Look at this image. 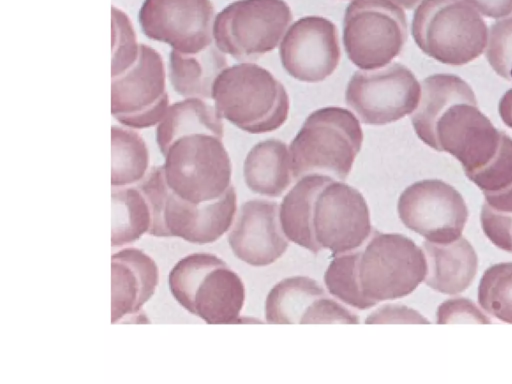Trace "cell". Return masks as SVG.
Listing matches in <instances>:
<instances>
[{
  "label": "cell",
  "instance_id": "cell-15",
  "mask_svg": "<svg viewBox=\"0 0 512 384\" xmlns=\"http://www.w3.org/2000/svg\"><path fill=\"white\" fill-rule=\"evenodd\" d=\"M211 0H144L138 14L142 32L151 40L184 54H197L213 44Z\"/></svg>",
  "mask_w": 512,
  "mask_h": 384
},
{
  "label": "cell",
  "instance_id": "cell-10",
  "mask_svg": "<svg viewBox=\"0 0 512 384\" xmlns=\"http://www.w3.org/2000/svg\"><path fill=\"white\" fill-rule=\"evenodd\" d=\"M311 231L318 252L327 249L335 256L361 248L372 234L365 198L343 181L317 174Z\"/></svg>",
  "mask_w": 512,
  "mask_h": 384
},
{
  "label": "cell",
  "instance_id": "cell-11",
  "mask_svg": "<svg viewBox=\"0 0 512 384\" xmlns=\"http://www.w3.org/2000/svg\"><path fill=\"white\" fill-rule=\"evenodd\" d=\"M168 107L163 58L151 46L140 43L136 63L111 78V114L121 125L138 130L158 125Z\"/></svg>",
  "mask_w": 512,
  "mask_h": 384
},
{
  "label": "cell",
  "instance_id": "cell-4",
  "mask_svg": "<svg viewBox=\"0 0 512 384\" xmlns=\"http://www.w3.org/2000/svg\"><path fill=\"white\" fill-rule=\"evenodd\" d=\"M168 286L174 299L207 324L239 320L245 286L226 262L207 252L189 254L171 269Z\"/></svg>",
  "mask_w": 512,
  "mask_h": 384
},
{
  "label": "cell",
  "instance_id": "cell-28",
  "mask_svg": "<svg viewBox=\"0 0 512 384\" xmlns=\"http://www.w3.org/2000/svg\"><path fill=\"white\" fill-rule=\"evenodd\" d=\"M478 303L490 316L512 324V262L497 263L484 272Z\"/></svg>",
  "mask_w": 512,
  "mask_h": 384
},
{
  "label": "cell",
  "instance_id": "cell-37",
  "mask_svg": "<svg viewBox=\"0 0 512 384\" xmlns=\"http://www.w3.org/2000/svg\"><path fill=\"white\" fill-rule=\"evenodd\" d=\"M484 196L485 203L491 208L512 215V185L500 192L488 193Z\"/></svg>",
  "mask_w": 512,
  "mask_h": 384
},
{
  "label": "cell",
  "instance_id": "cell-17",
  "mask_svg": "<svg viewBox=\"0 0 512 384\" xmlns=\"http://www.w3.org/2000/svg\"><path fill=\"white\" fill-rule=\"evenodd\" d=\"M265 318L274 324L359 323L358 315L307 276H293L277 283L267 295Z\"/></svg>",
  "mask_w": 512,
  "mask_h": 384
},
{
  "label": "cell",
  "instance_id": "cell-9",
  "mask_svg": "<svg viewBox=\"0 0 512 384\" xmlns=\"http://www.w3.org/2000/svg\"><path fill=\"white\" fill-rule=\"evenodd\" d=\"M292 20L284 0H236L214 19L215 46L236 60H257L278 46Z\"/></svg>",
  "mask_w": 512,
  "mask_h": 384
},
{
  "label": "cell",
  "instance_id": "cell-14",
  "mask_svg": "<svg viewBox=\"0 0 512 384\" xmlns=\"http://www.w3.org/2000/svg\"><path fill=\"white\" fill-rule=\"evenodd\" d=\"M503 133L479 110L477 101H460L439 115L426 145L454 156L467 176L496 156Z\"/></svg>",
  "mask_w": 512,
  "mask_h": 384
},
{
  "label": "cell",
  "instance_id": "cell-39",
  "mask_svg": "<svg viewBox=\"0 0 512 384\" xmlns=\"http://www.w3.org/2000/svg\"><path fill=\"white\" fill-rule=\"evenodd\" d=\"M402 8L411 10L419 5L422 0H391Z\"/></svg>",
  "mask_w": 512,
  "mask_h": 384
},
{
  "label": "cell",
  "instance_id": "cell-21",
  "mask_svg": "<svg viewBox=\"0 0 512 384\" xmlns=\"http://www.w3.org/2000/svg\"><path fill=\"white\" fill-rule=\"evenodd\" d=\"M247 187L267 197H280L292 181L290 152L285 142L268 139L248 152L243 168Z\"/></svg>",
  "mask_w": 512,
  "mask_h": 384
},
{
  "label": "cell",
  "instance_id": "cell-35",
  "mask_svg": "<svg viewBox=\"0 0 512 384\" xmlns=\"http://www.w3.org/2000/svg\"><path fill=\"white\" fill-rule=\"evenodd\" d=\"M401 320L404 322H417V323H428V321L422 317L416 311L403 306H385L382 309L376 311L373 315L371 314L366 323L376 322H389V321Z\"/></svg>",
  "mask_w": 512,
  "mask_h": 384
},
{
  "label": "cell",
  "instance_id": "cell-23",
  "mask_svg": "<svg viewBox=\"0 0 512 384\" xmlns=\"http://www.w3.org/2000/svg\"><path fill=\"white\" fill-rule=\"evenodd\" d=\"M223 122L215 106L201 98H184L169 105L156 128V142L162 155L177 138L191 133H210L223 138Z\"/></svg>",
  "mask_w": 512,
  "mask_h": 384
},
{
  "label": "cell",
  "instance_id": "cell-16",
  "mask_svg": "<svg viewBox=\"0 0 512 384\" xmlns=\"http://www.w3.org/2000/svg\"><path fill=\"white\" fill-rule=\"evenodd\" d=\"M279 55L283 68L293 78L307 83L325 80L341 59L336 25L322 16L298 19L282 39Z\"/></svg>",
  "mask_w": 512,
  "mask_h": 384
},
{
  "label": "cell",
  "instance_id": "cell-12",
  "mask_svg": "<svg viewBox=\"0 0 512 384\" xmlns=\"http://www.w3.org/2000/svg\"><path fill=\"white\" fill-rule=\"evenodd\" d=\"M420 97L415 75L396 62L371 71H356L345 91L347 105L367 125H386L413 113Z\"/></svg>",
  "mask_w": 512,
  "mask_h": 384
},
{
  "label": "cell",
  "instance_id": "cell-2",
  "mask_svg": "<svg viewBox=\"0 0 512 384\" xmlns=\"http://www.w3.org/2000/svg\"><path fill=\"white\" fill-rule=\"evenodd\" d=\"M151 210L148 234L154 237H178L193 244L213 243L233 224L237 195L232 185L220 198L201 204L181 199L167 186L163 167H151L136 184Z\"/></svg>",
  "mask_w": 512,
  "mask_h": 384
},
{
  "label": "cell",
  "instance_id": "cell-7",
  "mask_svg": "<svg viewBox=\"0 0 512 384\" xmlns=\"http://www.w3.org/2000/svg\"><path fill=\"white\" fill-rule=\"evenodd\" d=\"M163 156L166 184L181 199L201 204L220 198L232 186V165L220 136L183 135Z\"/></svg>",
  "mask_w": 512,
  "mask_h": 384
},
{
  "label": "cell",
  "instance_id": "cell-6",
  "mask_svg": "<svg viewBox=\"0 0 512 384\" xmlns=\"http://www.w3.org/2000/svg\"><path fill=\"white\" fill-rule=\"evenodd\" d=\"M424 251L410 238L375 231L359 248L357 278L371 307L411 294L426 278Z\"/></svg>",
  "mask_w": 512,
  "mask_h": 384
},
{
  "label": "cell",
  "instance_id": "cell-5",
  "mask_svg": "<svg viewBox=\"0 0 512 384\" xmlns=\"http://www.w3.org/2000/svg\"><path fill=\"white\" fill-rule=\"evenodd\" d=\"M411 32L423 53L449 65L475 60L488 40L486 22L465 0H422L414 11Z\"/></svg>",
  "mask_w": 512,
  "mask_h": 384
},
{
  "label": "cell",
  "instance_id": "cell-30",
  "mask_svg": "<svg viewBox=\"0 0 512 384\" xmlns=\"http://www.w3.org/2000/svg\"><path fill=\"white\" fill-rule=\"evenodd\" d=\"M140 44L127 15L112 7V64L111 78L117 77L138 60Z\"/></svg>",
  "mask_w": 512,
  "mask_h": 384
},
{
  "label": "cell",
  "instance_id": "cell-18",
  "mask_svg": "<svg viewBox=\"0 0 512 384\" xmlns=\"http://www.w3.org/2000/svg\"><path fill=\"white\" fill-rule=\"evenodd\" d=\"M274 201L253 199L242 204L228 243L241 261L256 267L268 266L286 252L289 243Z\"/></svg>",
  "mask_w": 512,
  "mask_h": 384
},
{
  "label": "cell",
  "instance_id": "cell-27",
  "mask_svg": "<svg viewBox=\"0 0 512 384\" xmlns=\"http://www.w3.org/2000/svg\"><path fill=\"white\" fill-rule=\"evenodd\" d=\"M317 174L303 176L283 198L279 218L288 240L317 254L311 231V207Z\"/></svg>",
  "mask_w": 512,
  "mask_h": 384
},
{
  "label": "cell",
  "instance_id": "cell-22",
  "mask_svg": "<svg viewBox=\"0 0 512 384\" xmlns=\"http://www.w3.org/2000/svg\"><path fill=\"white\" fill-rule=\"evenodd\" d=\"M227 67L224 54L213 44L197 54L171 49L168 78L174 91L184 98L211 99L212 85Z\"/></svg>",
  "mask_w": 512,
  "mask_h": 384
},
{
  "label": "cell",
  "instance_id": "cell-32",
  "mask_svg": "<svg viewBox=\"0 0 512 384\" xmlns=\"http://www.w3.org/2000/svg\"><path fill=\"white\" fill-rule=\"evenodd\" d=\"M485 54L493 70L512 81V16L491 25Z\"/></svg>",
  "mask_w": 512,
  "mask_h": 384
},
{
  "label": "cell",
  "instance_id": "cell-29",
  "mask_svg": "<svg viewBox=\"0 0 512 384\" xmlns=\"http://www.w3.org/2000/svg\"><path fill=\"white\" fill-rule=\"evenodd\" d=\"M359 249L335 255L330 262L324 282L328 292L344 304L358 309L372 308L361 294L357 278Z\"/></svg>",
  "mask_w": 512,
  "mask_h": 384
},
{
  "label": "cell",
  "instance_id": "cell-31",
  "mask_svg": "<svg viewBox=\"0 0 512 384\" xmlns=\"http://www.w3.org/2000/svg\"><path fill=\"white\" fill-rule=\"evenodd\" d=\"M467 177L484 194L500 192L512 185V138L503 133L496 156L483 168Z\"/></svg>",
  "mask_w": 512,
  "mask_h": 384
},
{
  "label": "cell",
  "instance_id": "cell-25",
  "mask_svg": "<svg viewBox=\"0 0 512 384\" xmlns=\"http://www.w3.org/2000/svg\"><path fill=\"white\" fill-rule=\"evenodd\" d=\"M111 246L123 247L149 232L151 210L149 203L136 186L112 187Z\"/></svg>",
  "mask_w": 512,
  "mask_h": 384
},
{
  "label": "cell",
  "instance_id": "cell-3",
  "mask_svg": "<svg viewBox=\"0 0 512 384\" xmlns=\"http://www.w3.org/2000/svg\"><path fill=\"white\" fill-rule=\"evenodd\" d=\"M362 142L361 125L351 111L332 106L312 112L289 147L293 178L323 174L345 181Z\"/></svg>",
  "mask_w": 512,
  "mask_h": 384
},
{
  "label": "cell",
  "instance_id": "cell-33",
  "mask_svg": "<svg viewBox=\"0 0 512 384\" xmlns=\"http://www.w3.org/2000/svg\"><path fill=\"white\" fill-rule=\"evenodd\" d=\"M480 221L487 238L498 248L512 253V215L499 212L484 203Z\"/></svg>",
  "mask_w": 512,
  "mask_h": 384
},
{
  "label": "cell",
  "instance_id": "cell-26",
  "mask_svg": "<svg viewBox=\"0 0 512 384\" xmlns=\"http://www.w3.org/2000/svg\"><path fill=\"white\" fill-rule=\"evenodd\" d=\"M111 186L126 187L139 183L147 174L149 150L143 137L132 128L111 127Z\"/></svg>",
  "mask_w": 512,
  "mask_h": 384
},
{
  "label": "cell",
  "instance_id": "cell-34",
  "mask_svg": "<svg viewBox=\"0 0 512 384\" xmlns=\"http://www.w3.org/2000/svg\"><path fill=\"white\" fill-rule=\"evenodd\" d=\"M437 323L477 322L491 323L490 319L470 300L453 298L443 302L437 310Z\"/></svg>",
  "mask_w": 512,
  "mask_h": 384
},
{
  "label": "cell",
  "instance_id": "cell-20",
  "mask_svg": "<svg viewBox=\"0 0 512 384\" xmlns=\"http://www.w3.org/2000/svg\"><path fill=\"white\" fill-rule=\"evenodd\" d=\"M423 248L427 286L447 295L460 294L470 286L477 274L478 257L468 240L460 237L446 244L426 240Z\"/></svg>",
  "mask_w": 512,
  "mask_h": 384
},
{
  "label": "cell",
  "instance_id": "cell-8",
  "mask_svg": "<svg viewBox=\"0 0 512 384\" xmlns=\"http://www.w3.org/2000/svg\"><path fill=\"white\" fill-rule=\"evenodd\" d=\"M408 37L406 14L391 0H352L343 19V44L349 60L362 70L388 65Z\"/></svg>",
  "mask_w": 512,
  "mask_h": 384
},
{
  "label": "cell",
  "instance_id": "cell-36",
  "mask_svg": "<svg viewBox=\"0 0 512 384\" xmlns=\"http://www.w3.org/2000/svg\"><path fill=\"white\" fill-rule=\"evenodd\" d=\"M480 14L492 19L508 17L512 14V0H465Z\"/></svg>",
  "mask_w": 512,
  "mask_h": 384
},
{
  "label": "cell",
  "instance_id": "cell-13",
  "mask_svg": "<svg viewBox=\"0 0 512 384\" xmlns=\"http://www.w3.org/2000/svg\"><path fill=\"white\" fill-rule=\"evenodd\" d=\"M397 210L408 229L439 244L459 239L468 220L462 195L439 179L421 180L408 186L399 197Z\"/></svg>",
  "mask_w": 512,
  "mask_h": 384
},
{
  "label": "cell",
  "instance_id": "cell-38",
  "mask_svg": "<svg viewBox=\"0 0 512 384\" xmlns=\"http://www.w3.org/2000/svg\"><path fill=\"white\" fill-rule=\"evenodd\" d=\"M498 110L502 121L512 128V89L506 91L501 97Z\"/></svg>",
  "mask_w": 512,
  "mask_h": 384
},
{
  "label": "cell",
  "instance_id": "cell-24",
  "mask_svg": "<svg viewBox=\"0 0 512 384\" xmlns=\"http://www.w3.org/2000/svg\"><path fill=\"white\" fill-rule=\"evenodd\" d=\"M422 94L411 115L413 128L425 144L439 117L450 105L460 101H477L472 88L452 74H434L422 82Z\"/></svg>",
  "mask_w": 512,
  "mask_h": 384
},
{
  "label": "cell",
  "instance_id": "cell-1",
  "mask_svg": "<svg viewBox=\"0 0 512 384\" xmlns=\"http://www.w3.org/2000/svg\"><path fill=\"white\" fill-rule=\"evenodd\" d=\"M211 99L221 118L251 134L280 128L289 114V96L283 84L253 63L223 69L213 82Z\"/></svg>",
  "mask_w": 512,
  "mask_h": 384
},
{
  "label": "cell",
  "instance_id": "cell-19",
  "mask_svg": "<svg viewBox=\"0 0 512 384\" xmlns=\"http://www.w3.org/2000/svg\"><path fill=\"white\" fill-rule=\"evenodd\" d=\"M159 283V269L144 251L124 247L111 255V323L138 320Z\"/></svg>",
  "mask_w": 512,
  "mask_h": 384
}]
</instances>
